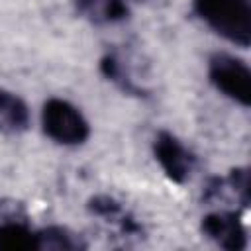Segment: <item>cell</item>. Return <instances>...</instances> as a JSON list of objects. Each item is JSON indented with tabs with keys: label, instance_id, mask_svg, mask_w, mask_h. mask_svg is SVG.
I'll return each mask as SVG.
<instances>
[{
	"label": "cell",
	"instance_id": "1",
	"mask_svg": "<svg viewBox=\"0 0 251 251\" xmlns=\"http://www.w3.org/2000/svg\"><path fill=\"white\" fill-rule=\"evenodd\" d=\"M192 8L218 35L241 47L251 43L249 0H194Z\"/></svg>",
	"mask_w": 251,
	"mask_h": 251
},
{
	"label": "cell",
	"instance_id": "2",
	"mask_svg": "<svg viewBox=\"0 0 251 251\" xmlns=\"http://www.w3.org/2000/svg\"><path fill=\"white\" fill-rule=\"evenodd\" d=\"M41 126L45 135L61 145H80L90 135V126L80 110L63 98H49L43 104Z\"/></svg>",
	"mask_w": 251,
	"mask_h": 251
},
{
	"label": "cell",
	"instance_id": "3",
	"mask_svg": "<svg viewBox=\"0 0 251 251\" xmlns=\"http://www.w3.org/2000/svg\"><path fill=\"white\" fill-rule=\"evenodd\" d=\"M208 76L227 98L245 108L251 104V73L241 59L227 53H216L208 63Z\"/></svg>",
	"mask_w": 251,
	"mask_h": 251
},
{
	"label": "cell",
	"instance_id": "4",
	"mask_svg": "<svg viewBox=\"0 0 251 251\" xmlns=\"http://www.w3.org/2000/svg\"><path fill=\"white\" fill-rule=\"evenodd\" d=\"M153 155L161 165L167 178L176 184H184L194 169V155L188 147L171 131L161 129L153 139Z\"/></svg>",
	"mask_w": 251,
	"mask_h": 251
},
{
	"label": "cell",
	"instance_id": "5",
	"mask_svg": "<svg viewBox=\"0 0 251 251\" xmlns=\"http://www.w3.org/2000/svg\"><path fill=\"white\" fill-rule=\"evenodd\" d=\"M202 233L227 251H243L247 247L245 227L235 212H210L202 218Z\"/></svg>",
	"mask_w": 251,
	"mask_h": 251
},
{
	"label": "cell",
	"instance_id": "6",
	"mask_svg": "<svg viewBox=\"0 0 251 251\" xmlns=\"http://www.w3.org/2000/svg\"><path fill=\"white\" fill-rule=\"evenodd\" d=\"M88 210H90V214H94L98 218H104L108 222H116L122 227V231L127 235H135L141 231V226L124 210V206L116 198H112L108 194L92 196L88 200Z\"/></svg>",
	"mask_w": 251,
	"mask_h": 251
},
{
	"label": "cell",
	"instance_id": "7",
	"mask_svg": "<svg viewBox=\"0 0 251 251\" xmlns=\"http://www.w3.org/2000/svg\"><path fill=\"white\" fill-rule=\"evenodd\" d=\"M29 126V110L25 102L14 92L0 88V131L20 133Z\"/></svg>",
	"mask_w": 251,
	"mask_h": 251
},
{
	"label": "cell",
	"instance_id": "8",
	"mask_svg": "<svg viewBox=\"0 0 251 251\" xmlns=\"http://www.w3.org/2000/svg\"><path fill=\"white\" fill-rule=\"evenodd\" d=\"M0 251H39L37 231L24 222H0Z\"/></svg>",
	"mask_w": 251,
	"mask_h": 251
},
{
	"label": "cell",
	"instance_id": "9",
	"mask_svg": "<svg viewBox=\"0 0 251 251\" xmlns=\"http://www.w3.org/2000/svg\"><path fill=\"white\" fill-rule=\"evenodd\" d=\"M76 10L96 24H114L127 18L129 8L124 0H75Z\"/></svg>",
	"mask_w": 251,
	"mask_h": 251
},
{
	"label": "cell",
	"instance_id": "10",
	"mask_svg": "<svg viewBox=\"0 0 251 251\" xmlns=\"http://www.w3.org/2000/svg\"><path fill=\"white\" fill-rule=\"evenodd\" d=\"M37 239H39V249H49V251H78L86 247V243L78 233L63 226H51L39 229Z\"/></svg>",
	"mask_w": 251,
	"mask_h": 251
},
{
	"label": "cell",
	"instance_id": "11",
	"mask_svg": "<svg viewBox=\"0 0 251 251\" xmlns=\"http://www.w3.org/2000/svg\"><path fill=\"white\" fill-rule=\"evenodd\" d=\"M100 71H102V75L108 78V80H112V82H116L120 88H124L126 92H133V94H139V88L133 84V80L127 76V73H126V69H124V65H122V61L116 57V55H106V57H102V61H100Z\"/></svg>",
	"mask_w": 251,
	"mask_h": 251
},
{
	"label": "cell",
	"instance_id": "12",
	"mask_svg": "<svg viewBox=\"0 0 251 251\" xmlns=\"http://www.w3.org/2000/svg\"><path fill=\"white\" fill-rule=\"evenodd\" d=\"M226 182L229 184L233 194L241 200V204L247 208L249 206V171L247 169H233L227 175Z\"/></svg>",
	"mask_w": 251,
	"mask_h": 251
}]
</instances>
